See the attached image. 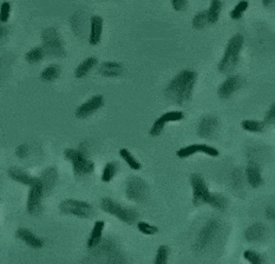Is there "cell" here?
Here are the masks:
<instances>
[{
    "label": "cell",
    "instance_id": "23",
    "mask_svg": "<svg viewBox=\"0 0 275 264\" xmlns=\"http://www.w3.org/2000/svg\"><path fill=\"white\" fill-rule=\"evenodd\" d=\"M264 234H266L264 225L255 223L247 228V230L245 231V238L248 242H259L264 237Z\"/></svg>",
    "mask_w": 275,
    "mask_h": 264
},
{
    "label": "cell",
    "instance_id": "25",
    "mask_svg": "<svg viewBox=\"0 0 275 264\" xmlns=\"http://www.w3.org/2000/svg\"><path fill=\"white\" fill-rule=\"evenodd\" d=\"M96 64H97V59L95 57L86 58L85 60H83L81 64L77 66V69H76L75 71L76 78H79V79L84 78L85 76L88 75L93 68H95Z\"/></svg>",
    "mask_w": 275,
    "mask_h": 264
},
{
    "label": "cell",
    "instance_id": "7",
    "mask_svg": "<svg viewBox=\"0 0 275 264\" xmlns=\"http://www.w3.org/2000/svg\"><path fill=\"white\" fill-rule=\"evenodd\" d=\"M59 211L63 215H70L79 218H90L93 215V208L90 203L78 200H65L59 204Z\"/></svg>",
    "mask_w": 275,
    "mask_h": 264
},
{
    "label": "cell",
    "instance_id": "37",
    "mask_svg": "<svg viewBox=\"0 0 275 264\" xmlns=\"http://www.w3.org/2000/svg\"><path fill=\"white\" fill-rule=\"evenodd\" d=\"M137 229L141 234L147 235V236H152L155 234H157L158 229L155 225H151L147 223V222H138L137 223Z\"/></svg>",
    "mask_w": 275,
    "mask_h": 264
},
{
    "label": "cell",
    "instance_id": "34",
    "mask_svg": "<svg viewBox=\"0 0 275 264\" xmlns=\"http://www.w3.org/2000/svg\"><path fill=\"white\" fill-rule=\"evenodd\" d=\"M207 24H209L207 11H201L194 16V18H193L194 29L202 30L205 25H207Z\"/></svg>",
    "mask_w": 275,
    "mask_h": 264
},
{
    "label": "cell",
    "instance_id": "26",
    "mask_svg": "<svg viewBox=\"0 0 275 264\" xmlns=\"http://www.w3.org/2000/svg\"><path fill=\"white\" fill-rule=\"evenodd\" d=\"M221 10H222V2H221V0H211L209 10L207 11L209 24L217 23L218 18H220Z\"/></svg>",
    "mask_w": 275,
    "mask_h": 264
},
{
    "label": "cell",
    "instance_id": "18",
    "mask_svg": "<svg viewBox=\"0 0 275 264\" xmlns=\"http://www.w3.org/2000/svg\"><path fill=\"white\" fill-rule=\"evenodd\" d=\"M39 179L41 184H43L44 193L48 194L52 190H53L56 183H57V179H58L57 169L53 168V166H50V168L45 169L44 171L41 172Z\"/></svg>",
    "mask_w": 275,
    "mask_h": 264
},
{
    "label": "cell",
    "instance_id": "40",
    "mask_svg": "<svg viewBox=\"0 0 275 264\" xmlns=\"http://www.w3.org/2000/svg\"><path fill=\"white\" fill-rule=\"evenodd\" d=\"M264 123L274 124L275 123V103H273L267 111L266 116H264Z\"/></svg>",
    "mask_w": 275,
    "mask_h": 264
},
{
    "label": "cell",
    "instance_id": "43",
    "mask_svg": "<svg viewBox=\"0 0 275 264\" xmlns=\"http://www.w3.org/2000/svg\"><path fill=\"white\" fill-rule=\"evenodd\" d=\"M78 150L81 151L83 155L88 156V152H89V143H88V142H82V143L79 144Z\"/></svg>",
    "mask_w": 275,
    "mask_h": 264
},
{
    "label": "cell",
    "instance_id": "19",
    "mask_svg": "<svg viewBox=\"0 0 275 264\" xmlns=\"http://www.w3.org/2000/svg\"><path fill=\"white\" fill-rule=\"evenodd\" d=\"M104 227H105V222L104 221H97L95 225H93L91 234H90L88 242H86V248L89 250H93L97 248L99 243L102 242Z\"/></svg>",
    "mask_w": 275,
    "mask_h": 264
},
{
    "label": "cell",
    "instance_id": "6",
    "mask_svg": "<svg viewBox=\"0 0 275 264\" xmlns=\"http://www.w3.org/2000/svg\"><path fill=\"white\" fill-rule=\"evenodd\" d=\"M221 228V223L218 220H209L204 224V227L198 232L196 241L194 243V250L196 252H202L214 242L215 237L218 234Z\"/></svg>",
    "mask_w": 275,
    "mask_h": 264
},
{
    "label": "cell",
    "instance_id": "22",
    "mask_svg": "<svg viewBox=\"0 0 275 264\" xmlns=\"http://www.w3.org/2000/svg\"><path fill=\"white\" fill-rule=\"evenodd\" d=\"M98 72L103 77H120L123 72V66L120 62L105 61L100 64Z\"/></svg>",
    "mask_w": 275,
    "mask_h": 264
},
{
    "label": "cell",
    "instance_id": "15",
    "mask_svg": "<svg viewBox=\"0 0 275 264\" xmlns=\"http://www.w3.org/2000/svg\"><path fill=\"white\" fill-rule=\"evenodd\" d=\"M243 84L242 78L240 76H229L226 81L220 85L217 90V95L222 99H227L233 93L238 91Z\"/></svg>",
    "mask_w": 275,
    "mask_h": 264
},
{
    "label": "cell",
    "instance_id": "44",
    "mask_svg": "<svg viewBox=\"0 0 275 264\" xmlns=\"http://www.w3.org/2000/svg\"><path fill=\"white\" fill-rule=\"evenodd\" d=\"M266 216L269 218V220L275 221V208L268 207L266 209Z\"/></svg>",
    "mask_w": 275,
    "mask_h": 264
},
{
    "label": "cell",
    "instance_id": "39",
    "mask_svg": "<svg viewBox=\"0 0 275 264\" xmlns=\"http://www.w3.org/2000/svg\"><path fill=\"white\" fill-rule=\"evenodd\" d=\"M10 13H11V4L9 2H4L2 4V9H0V19L2 23H6L10 18Z\"/></svg>",
    "mask_w": 275,
    "mask_h": 264
},
{
    "label": "cell",
    "instance_id": "35",
    "mask_svg": "<svg viewBox=\"0 0 275 264\" xmlns=\"http://www.w3.org/2000/svg\"><path fill=\"white\" fill-rule=\"evenodd\" d=\"M243 258H245L247 262H249L250 264H261L264 262V258L262 255L259 252L254 251V250H246L243 252Z\"/></svg>",
    "mask_w": 275,
    "mask_h": 264
},
{
    "label": "cell",
    "instance_id": "28",
    "mask_svg": "<svg viewBox=\"0 0 275 264\" xmlns=\"http://www.w3.org/2000/svg\"><path fill=\"white\" fill-rule=\"evenodd\" d=\"M118 169H120V165H118L117 162H109L106 163L105 166L103 169L102 173V182L109 183L114 179V177L116 176L118 172Z\"/></svg>",
    "mask_w": 275,
    "mask_h": 264
},
{
    "label": "cell",
    "instance_id": "12",
    "mask_svg": "<svg viewBox=\"0 0 275 264\" xmlns=\"http://www.w3.org/2000/svg\"><path fill=\"white\" fill-rule=\"evenodd\" d=\"M183 118H184V113L182 112V111H169V112L163 113L162 116L157 118V119L155 120V123L152 124L149 134H150V136L152 137L159 136L167 124L170 123V121L182 120Z\"/></svg>",
    "mask_w": 275,
    "mask_h": 264
},
{
    "label": "cell",
    "instance_id": "14",
    "mask_svg": "<svg viewBox=\"0 0 275 264\" xmlns=\"http://www.w3.org/2000/svg\"><path fill=\"white\" fill-rule=\"evenodd\" d=\"M217 127H218V120L216 117L205 116L202 118L200 123H198L197 134L201 138L209 140V138L214 137V135L216 134Z\"/></svg>",
    "mask_w": 275,
    "mask_h": 264
},
{
    "label": "cell",
    "instance_id": "5",
    "mask_svg": "<svg viewBox=\"0 0 275 264\" xmlns=\"http://www.w3.org/2000/svg\"><path fill=\"white\" fill-rule=\"evenodd\" d=\"M65 158L72 164L74 168V173L76 176H86L93 172L95 170V164L90 161L88 156L83 155L79 150L75 149H66L64 151Z\"/></svg>",
    "mask_w": 275,
    "mask_h": 264
},
{
    "label": "cell",
    "instance_id": "29",
    "mask_svg": "<svg viewBox=\"0 0 275 264\" xmlns=\"http://www.w3.org/2000/svg\"><path fill=\"white\" fill-rule=\"evenodd\" d=\"M264 121L254 120V119H246L241 123V126L247 132H253V134H260L264 130Z\"/></svg>",
    "mask_w": 275,
    "mask_h": 264
},
{
    "label": "cell",
    "instance_id": "36",
    "mask_svg": "<svg viewBox=\"0 0 275 264\" xmlns=\"http://www.w3.org/2000/svg\"><path fill=\"white\" fill-rule=\"evenodd\" d=\"M168 259H169V248L167 245H161L157 249V252H156L154 263L164 264L168 262Z\"/></svg>",
    "mask_w": 275,
    "mask_h": 264
},
{
    "label": "cell",
    "instance_id": "38",
    "mask_svg": "<svg viewBox=\"0 0 275 264\" xmlns=\"http://www.w3.org/2000/svg\"><path fill=\"white\" fill-rule=\"evenodd\" d=\"M243 172L241 169H235L232 173V183L235 189H241L243 186Z\"/></svg>",
    "mask_w": 275,
    "mask_h": 264
},
{
    "label": "cell",
    "instance_id": "42",
    "mask_svg": "<svg viewBox=\"0 0 275 264\" xmlns=\"http://www.w3.org/2000/svg\"><path fill=\"white\" fill-rule=\"evenodd\" d=\"M175 11H183L187 8V0H170Z\"/></svg>",
    "mask_w": 275,
    "mask_h": 264
},
{
    "label": "cell",
    "instance_id": "8",
    "mask_svg": "<svg viewBox=\"0 0 275 264\" xmlns=\"http://www.w3.org/2000/svg\"><path fill=\"white\" fill-rule=\"evenodd\" d=\"M190 185L191 189H193V204L195 207L209 203L211 192L208 189L203 177L198 175V173H193L190 176Z\"/></svg>",
    "mask_w": 275,
    "mask_h": 264
},
{
    "label": "cell",
    "instance_id": "17",
    "mask_svg": "<svg viewBox=\"0 0 275 264\" xmlns=\"http://www.w3.org/2000/svg\"><path fill=\"white\" fill-rule=\"evenodd\" d=\"M16 236L19 239H22V241L25 243L26 245H29L30 248L32 249H40L44 246V241L39 237H37L36 235L33 234L32 231L29 230V229L25 228H20L17 230Z\"/></svg>",
    "mask_w": 275,
    "mask_h": 264
},
{
    "label": "cell",
    "instance_id": "30",
    "mask_svg": "<svg viewBox=\"0 0 275 264\" xmlns=\"http://www.w3.org/2000/svg\"><path fill=\"white\" fill-rule=\"evenodd\" d=\"M120 156L122 158H123V161L129 165V168H131L132 170H137V171L142 169L141 163L134 157V155H132L131 152L128 150V149H124V148L121 149Z\"/></svg>",
    "mask_w": 275,
    "mask_h": 264
},
{
    "label": "cell",
    "instance_id": "9",
    "mask_svg": "<svg viewBox=\"0 0 275 264\" xmlns=\"http://www.w3.org/2000/svg\"><path fill=\"white\" fill-rule=\"evenodd\" d=\"M148 193V184L140 177H130L127 180L125 194H127L128 200L132 201V202H143L147 200Z\"/></svg>",
    "mask_w": 275,
    "mask_h": 264
},
{
    "label": "cell",
    "instance_id": "1",
    "mask_svg": "<svg viewBox=\"0 0 275 264\" xmlns=\"http://www.w3.org/2000/svg\"><path fill=\"white\" fill-rule=\"evenodd\" d=\"M196 72L190 70L181 71L175 76L166 89V97L176 105H183L189 102L196 84Z\"/></svg>",
    "mask_w": 275,
    "mask_h": 264
},
{
    "label": "cell",
    "instance_id": "32",
    "mask_svg": "<svg viewBox=\"0 0 275 264\" xmlns=\"http://www.w3.org/2000/svg\"><path fill=\"white\" fill-rule=\"evenodd\" d=\"M44 55H45V51L43 46H38L27 52V53L25 54V59L30 62V64H36V62L40 61L41 59L44 58Z\"/></svg>",
    "mask_w": 275,
    "mask_h": 264
},
{
    "label": "cell",
    "instance_id": "41",
    "mask_svg": "<svg viewBox=\"0 0 275 264\" xmlns=\"http://www.w3.org/2000/svg\"><path fill=\"white\" fill-rule=\"evenodd\" d=\"M16 155H17V157H19V158L27 157V155H29V147H27L26 144L19 145V147L16 149Z\"/></svg>",
    "mask_w": 275,
    "mask_h": 264
},
{
    "label": "cell",
    "instance_id": "4",
    "mask_svg": "<svg viewBox=\"0 0 275 264\" xmlns=\"http://www.w3.org/2000/svg\"><path fill=\"white\" fill-rule=\"evenodd\" d=\"M41 43H43L45 54L56 58L65 57L64 45L54 27H47L41 32Z\"/></svg>",
    "mask_w": 275,
    "mask_h": 264
},
{
    "label": "cell",
    "instance_id": "2",
    "mask_svg": "<svg viewBox=\"0 0 275 264\" xmlns=\"http://www.w3.org/2000/svg\"><path fill=\"white\" fill-rule=\"evenodd\" d=\"M243 43H245V39H243L242 34H235L233 36L231 39H229L227 46H226L224 57L221 58L220 62H218V71L221 74H231L232 71H234V69L238 65L239 59H240V53H241Z\"/></svg>",
    "mask_w": 275,
    "mask_h": 264
},
{
    "label": "cell",
    "instance_id": "10",
    "mask_svg": "<svg viewBox=\"0 0 275 264\" xmlns=\"http://www.w3.org/2000/svg\"><path fill=\"white\" fill-rule=\"evenodd\" d=\"M44 187L41 184L40 179H38L36 184H33L32 186H30L29 196H27V203H26V209L27 213L32 216H37L41 213L43 210V196H44Z\"/></svg>",
    "mask_w": 275,
    "mask_h": 264
},
{
    "label": "cell",
    "instance_id": "3",
    "mask_svg": "<svg viewBox=\"0 0 275 264\" xmlns=\"http://www.w3.org/2000/svg\"><path fill=\"white\" fill-rule=\"evenodd\" d=\"M100 208H102V210L105 211V213L113 215V216L118 218V220L122 221L125 224H134L138 217L137 211L121 206L120 203L115 202L114 200H111L109 197L103 198V200L100 201Z\"/></svg>",
    "mask_w": 275,
    "mask_h": 264
},
{
    "label": "cell",
    "instance_id": "45",
    "mask_svg": "<svg viewBox=\"0 0 275 264\" xmlns=\"http://www.w3.org/2000/svg\"><path fill=\"white\" fill-rule=\"evenodd\" d=\"M274 3H275V0H262V4H263V6H266V8L273 5Z\"/></svg>",
    "mask_w": 275,
    "mask_h": 264
},
{
    "label": "cell",
    "instance_id": "31",
    "mask_svg": "<svg viewBox=\"0 0 275 264\" xmlns=\"http://www.w3.org/2000/svg\"><path fill=\"white\" fill-rule=\"evenodd\" d=\"M227 198L225 196H222L221 193H211L210 201L209 203H208V206H210L211 208H214V209L216 210H225L226 208H227Z\"/></svg>",
    "mask_w": 275,
    "mask_h": 264
},
{
    "label": "cell",
    "instance_id": "33",
    "mask_svg": "<svg viewBox=\"0 0 275 264\" xmlns=\"http://www.w3.org/2000/svg\"><path fill=\"white\" fill-rule=\"evenodd\" d=\"M249 3L247 2V0H241V2L238 3V4L235 5V8L232 10L231 13H229V16H231L232 19L234 20H239L242 18L243 13L247 11V9H248Z\"/></svg>",
    "mask_w": 275,
    "mask_h": 264
},
{
    "label": "cell",
    "instance_id": "27",
    "mask_svg": "<svg viewBox=\"0 0 275 264\" xmlns=\"http://www.w3.org/2000/svg\"><path fill=\"white\" fill-rule=\"evenodd\" d=\"M59 75H61V68L58 65H50L41 72L40 79L46 83H51L56 81L59 77Z\"/></svg>",
    "mask_w": 275,
    "mask_h": 264
},
{
    "label": "cell",
    "instance_id": "11",
    "mask_svg": "<svg viewBox=\"0 0 275 264\" xmlns=\"http://www.w3.org/2000/svg\"><path fill=\"white\" fill-rule=\"evenodd\" d=\"M195 154H204L209 156V157H217V156L220 155V151H218L216 148L210 147V145L207 144H191L188 145V147L181 148L180 150L177 151V157L188 158Z\"/></svg>",
    "mask_w": 275,
    "mask_h": 264
},
{
    "label": "cell",
    "instance_id": "24",
    "mask_svg": "<svg viewBox=\"0 0 275 264\" xmlns=\"http://www.w3.org/2000/svg\"><path fill=\"white\" fill-rule=\"evenodd\" d=\"M93 250H96L97 255H104V256H109V260L110 257L113 256H117V249H116V244H115L113 239L106 238V239H102V242L99 243L98 246L95 248Z\"/></svg>",
    "mask_w": 275,
    "mask_h": 264
},
{
    "label": "cell",
    "instance_id": "16",
    "mask_svg": "<svg viewBox=\"0 0 275 264\" xmlns=\"http://www.w3.org/2000/svg\"><path fill=\"white\" fill-rule=\"evenodd\" d=\"M246 179L248 184L254 189L262 185L263 178L262 173H261V169L259 164H256L255 162H250L246 168Z\"/></svg>",
    "mask_w": 275,
    "mask_h": 264
},
{
    "label": "cell",
    "instance_id": "21",
    "mask_svg": "<svg viewBox=\"0 0 275 264\" xmlns=\"http://www.w3.org/2000/svg\"><path fill=\"white\" fill-rule=\"evenodd\" d=\"M103 34V19L99 16L91 17V30H90L89 43L91 45H98Z\"/></svg>",
    "mask_w": 275,
    "mask_h": 264
},
{
    "label": "cell",
    "instance_id": "20",
    "mask_svg": "<svg viewBox=\"0 0 275 264\" xmlns=\"http://www.w3.org/2000/svg\"><path fill=\"white\" fill-rule=\"evenodd\" d=\"M8 175L11 179L15 180V182H18L20 184H24V185L32 186L33 184H36L39 178H34L29 173L23 171L22 169L19 168H10L8 171Z\"/></svg>",
    "mask_w": 275,
    "mask_h": 264
},
{
    "label": "cell",
    "instance_id": "13",
    "mask_svg": "<svg viewBox=\"0 0 275 264\" xmlns=\"http://www.w3.org/2000/svg\"><path fill=\"white\" fill-rule=\"evenodd\" d=\"M103 103L104 99L102 96L98 95L91 97L85 103H83L81 106L77 107V110H76V117L83 119V118L91 116V114L95 113L97 110H99L103 106Z\"/></svg>",
    "mask_w": 275,
    "mask_h": 264
}]
</instances>
